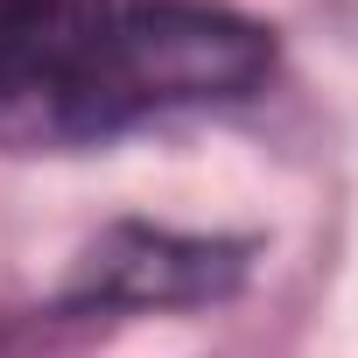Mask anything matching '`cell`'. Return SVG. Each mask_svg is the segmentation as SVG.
I'll return each mask as SVG.
<instances>
[{
  "mask_svg": "<svg viewBox=\"0 0 358 358\" xmlns=\"http://www.w3.org/2000/svg\"><path fill=\"white\" fill-rule=\"evenodd\" d=\"M246 274V253L225 239H183L155 225H113L78 274V302L113 309H190L211 295H232Z\"/></svg>",
  "mask_w": 358,
  "mask_h": 358,
  "instance_id": "7a4b0ae2",
  "label": "cell"
},
{
  "mask_svg": "<svg viewBox=\"0 0 358 358\" xmlns=\"http://www.w3.org/2000/svg\"><path fill=\"white\" fill-rule=\"evenodd\" d=\"M113 22V0H0V134L36 141L71 71Z\"/></svg>",
  "mask_w": 358,
  "mask_h": 358,
  "instance_id": "3957f363",
  "label": "cell"
},
{
  "mask_svg": "<svg viewBox=\"0 0 358 358\" xmlns=\"http://www.w3.org/2000/svg\"><path fill=\"white\" fill-rule=\"evenodd\" d=\"M274 64L267 29H253L232 8L204 0H134L113 8L92 57L57 92L43 141H99L169 106H211L246 99Z\"/></svg>",
  "mask_w": 358,
  "mask_h": 358,
  "instance_id": "6da1fadb",
  "label": "cell"
}]
</instances>
